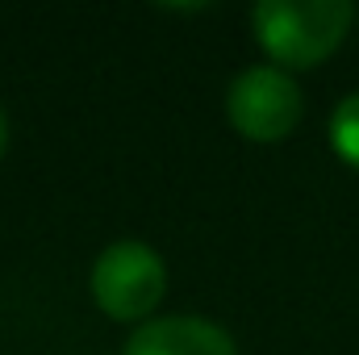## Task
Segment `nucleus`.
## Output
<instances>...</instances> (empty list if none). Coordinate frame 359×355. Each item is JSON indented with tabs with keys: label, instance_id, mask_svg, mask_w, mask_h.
I'll return each instance as SVG.
<instances>
[{
	"label": "nucleus",
	"instance_id": "f03ea898",
	"mask_svg": "<svg viewBox=\"0 0 359 355\" xmlns=\"http://www.w3.org/2000/svg\"><path fill=\"white\" fill-rule=\"evenodd\" d=\"M88 288L96 309L109 314L113 322H142L159 309L168 293V264L155 247L138 239H121L96 255Z\"/></svg>",
	"mask_w": 359,
	"mask_h": 355
},
{
	"label": "nucleus",
	"instance_id": "423d86ee",
	"mask_svg": "<svg viewBox=\"0 0 359 355\" xmlns=\"http://www.w3.org/2000/svg\"><path fill=\"white\" fill-rule=\"evenodd\" d=\"M4 142H8V121H4V109H0V155H4Z\"/></svg>",
	"mask_w": 359,
	"mask_h": 355
},
{
	"label": "nucleus",
	"instance_id": "20e7f679",
	"mask_svg": "<svg viewBox=\"0 0 359 355\" xmlns=\"http://www.w3.org/2000/svg\"><path fill=\"white\" fill-rule=\"evenodd\" d=\"M121 355H238L226 326L192 314H168L142 322Z\"/></svg>",
	"mask_w": 359,
	"mask_h": 355
},
{
	"label": "nucleus",
	"instance_id": "39448f33",
	"mask_svg": "<svg viewBox=\"0 0 359 355\" xmlns=\"http://www.w3.org/2000/svg\"><path fill=\"white\" fill-rule=\"evenodd\" d=\"M330 147L334 155L359 172V92L343 96L330 113Z\"/></svg>",
	"mask_w": 359,
	"mask_h": 355
},
{
	"label": "nucleus",
	"instance_id": "f257e3e1",
	"mask_svg": "<svg viewBox=\"0 0 359 355\" xmlns=\"http://www.w3.org/2000/svg\"><path fill=\"white\" fill-rule=\"evenodd\" d=\"M355 4L347 0H259L251 8V29L268 51L271 67H318L351 34Z\"/></svg>",
	"mask_w": 359,
	"mask_h": 355
},
{
	"label": "nucleus",
	"instance_id": "7ed1b4c3",
	"mask_svg": "<svg viewBox=\"0 0 359 355\" xmlns=\"http://www.w3.org/2000/svg\"><path fill=\"white\" fill-rule=\"evenodd\" d=\"M305 113L297 80L280 67H243L226 88V117L247 142H284Z\"/></svg>",
	"mask_w": 359,
	"mask_h": 355
}]
</instances>
